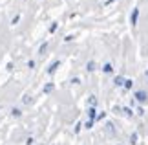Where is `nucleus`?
I'll return each instance as SVG.
<instances>
[{
	"label": "nucleus",
	"instance_id": "obj_8",
	"mask_svg": "<svg viewBox=\"0 0 148 145\" xmlns=\"http://www.w3.org/2000/svg\"><path fill=\"white\" fill-rule=\"evenodd\" d=\"M132 85H134L132 79H124V88H132Z\"/></svg>",
	"mask_w": 148,
	"mask_h": 145
},
{
	"label": "nucleus",
	"instance_id": "obj_5",
	"mask_svg": "<svg viewBox=\"0 0 148 145\" xmlns=\"http://www.w3.org/2000/svg\"><path fill=\"white\" fill-rule=\"evenodd\" d=\"M112 70H113V68H112V65H110V62H106V65L102 66V72H104V74H110Z\"/></svg>",
	"mask_w": 148,
	"mask_h": 145
},
{
	"label": "nucleus",
	"instance_id": "obj_3",
	"mask_svg": "<svg viewBox=\"0 0 148 145\" xmlns=\"http://www.w3.org/2000/svg\"><path fill=\"white\" fill-rule=\"evenodd\" d=\"M59 65H60V61H53V62L49 65V68H48V74H49V75H51V74H55V70L59 68Z\"/></svg>",
	"mask_w": 148,
	"mask_h": 145
},
{
	"label": "nucleus",
	"instance_id": "obj_6",
	"mask_svg": "<svg viewBox=\"0 0 148 145\" xmlns=\"http://www.w3.org/2000/svg\"><path fill=\"white\" fill-rule=\"evenodd\" d=\"M115 85L117 86H124V79L121 77V75H117V77H115Z\"/></svg>",
	"mask_w": 148,
	"mask_h": 145
},
{
	"label": "nucleus",
	"instance_id": "obj_7",
	"mask_svg": "<svg viewBox=\"0 0 148 145\" xmlns=\"http://www.w3.org/2000/svg\"><path fill=\"white\" fill-rule=\"evenodd\" d=\"M86 70H88V72H93V70H95V62H93V61H90L88 65H86Z\"/></svg>",
	"mask_w": 148,
	"mask_h": 145
},
{
	"label": "nucleus",
	"instance_id": "obj_4",
	"mask_svg": "<svg viewBox=\"0 0 148 145\" xmlns=\"http://www.w3.org/2000/svg\"><path fill=\"white\" fill-rule=\"evenodd\" d=\"M88 118H90V121H93L95 118H97V114H95V108H93V107L88 108Z\"/></svg>",
	"mask_w": 148,
	"mask_h": 145
},
{
	"label": "nucleus",
	"instance_id": "obj_16",
	"mask_svg": "<svg viewBox=\"0 0 148 145\" xmlns=\"http://www.w3.org/2000/svg\"><path fill=\"white\" fill-rule=\"evenodd\" d=\"M112 2H113V0H106V6H108V4H112Z\"/></svg>",
	"mask_w": 148,
	"mask_h": 145
},
{
	"label": "nucleus",
	"instance_id": "obj_10",
	"mask_svg": "<svg viewBox=\"0 0 148 145\" xmlns=\"http://www.w3.org/2000/svg\"><path fill=\"white\" fill-rule=\"evenodd\" d=\"M11 114H13L15 118H20V114H22V112H20L18 108H13V110H11Z\"/></svg>",
	"mask_w": 148,
	"mask_h": 145
},
{
	"label": "nucleus",
	"instance_id": "obj_15",
	"mask_svg": "<svg viewBox=\"0 0 148 145\" xmlns=\"http://www.w3.org/2000/svg\"><path fill=\"white\" fill-rule=\"evenodd\" d=\"M92 125H93V121L88 119V121H86V129H92Z\"/></svg>",
	"mask_w": 148,
	"mask_h": 145
},
{
	"label": "nucleus",
	"instance_id": "obj_13",
	"mask_svg": "<svg viewBox=\"0 0 148 145\" xmlns=\"http://www.w3.org/2000/svg\"><path fill=\"white\" fill-rule=\"evenodd\" d=\"M18 20H20V15H15V17H13V20H11V24L15 26V24H16V22H18Z\"/></svg>",
	"mask_w": 148,
	"mask_h": 145
},
{
	"label": "nucleus",
	"instance_id": "obj_2",
	"mask_svg": "<svg viewBox=\"0 0 148 145\" xmlns=\"http://www.w3.org/2000/svg\"><path fill=\"white\" fill-rule=\"evenodd\" d=\"M137 17H139V9L134 8V9H132V15H130V24H132V26L137 24Z\"/></svg>",
	"mask_w": 148,
	"mask_h": 145
},
{
	"label": "nucleus",
	"instance_id": "obj_9",
	"mask_svg": "<svg viewBox=\"0 0 148 145\" xmlns=\"http://www.w3.org/2000/svg\"><path fill=\"white\" fill-rule=\"evenodd\" d=\"M51 90H53V83H49V85H46V86H44V92H46V94H49Z\"/></svg>",
	"mask_w": 148,
	"mask_h": 145
},
{
	"label": "nucleus",
	"instance_id": "obj_17",
	"mask_svg": "<svg viewBox=\"0 0 148 145\" xmlns=\"http://www.w3.org/2000/svg\"><path fill=\"white\" fill-rule=\"evenodd\" d=\"M146 77H148V70H146Z\"/></svg>",
	"mask_w": 148,
	"mask_h": 145
},
{
	"label": "nucleus",
	"instance_id": "obj_11",
	"mask_svg": "<svg viewBox=\"0 0 148 145\" xmlns=\"http://www.w3.org/2000/svg\"><path fill=\"white\" fill-rule=\"evenodd\" d=\"M46 48H48V42L40 44V48H38V53H44V51H46Z\"/></svg>",
	"mask_w": 148,
	"mask_h": 145
},
{
	"label": "nucleus",
	"instance_id": "obj_1",
	"mask_svg": "<svg viewBox=\"0 0 148 145\" xmlns=\"http://www.w3.org/2000/svg\"><path fill=\"white\" fill-rule=\"evenodd\" d=\"M135 99H137L139 103H145L148 99V94H146L145 90H137V92H135Z\"/></svg>",
	"mask_w": 148,
	"mask_h": 145
},
{
	"label": "nucleus",
	"instance_id": "obj_12",
	"mask_svg": "<svg viewBox=\"0 0 148 145\" xmlns=\"http://www.w3.org/2000/svg\"><path fill=\"white\" fill-rule=\"evenodd\" d=\"M57 31V22H53V24L49 26V33H55Z\"/></svg>",
	"mask_w": 148,
	"mask_h": 145
},
{
	"label": "nucleus",
	"instance_id": "obj_14",
	"mask_svg": "<svg viewBox=\"0 0 148 145\" xmlns=\"http://www.w3.org/2000/svg\"><path fill=\"white\" fill-rule=\"evenodd\" d=\"M123 112H124V114H126V116H132V110H130V108H124V110H123Z\"/></svg>",
	"mask_w": 148,
	"mask_h": 145
}]
</instances>
